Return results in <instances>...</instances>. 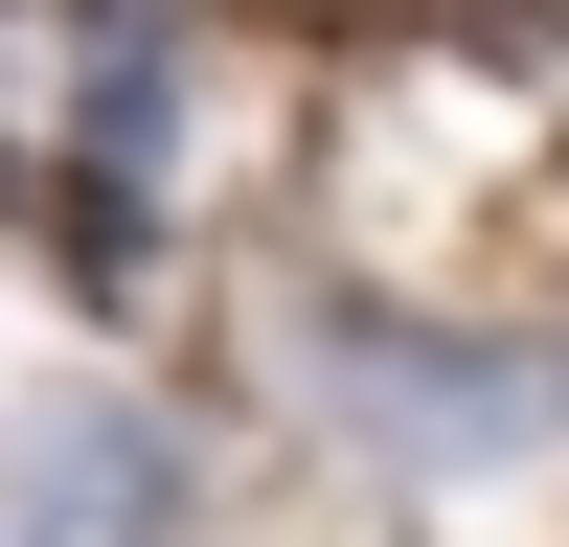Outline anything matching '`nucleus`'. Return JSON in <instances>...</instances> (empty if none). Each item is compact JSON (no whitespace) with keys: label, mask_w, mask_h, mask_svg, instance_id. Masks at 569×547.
<instances>
[{"label":"nucleus","mask_w":569,"mask_h":547,"mask_svg":"<svg viewBox=\"0 0 569 547\" xmlns=\"http://www.w3.org/2000/svg\"><path fill=\"white\" fill-rule=\"evenodd\" d=\"M182 501H206L182 410H137V388H23V434H0V547H182Z\"/></svg>","instance_id":"nucleus-2"},{"label":"nucleus","mask_w":569,"mask_h":547,"mask_svg":"<svg viewBox=\"0 0 569 547\" xmlns=\"http://www.w3.org/2000/svg\"><path fill=\"white\" fill-rule=\"evenodd\" d=\"M319 410L388 479H479V456H569V342H479V319H319Z\"/></svg>","instance_id":"nucleus-1"}]
</instances>
